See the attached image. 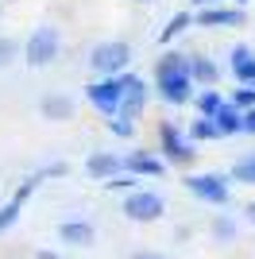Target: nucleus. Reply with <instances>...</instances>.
Wrapping results in <instances>:
<instances>
[{
    "label": "nucleus",
    "instance_id": "nucleus-10",
    "mask_svg": "<svg viewBox=\"0 0 255 259\" xmlns=\"http://www.w3.org/2000/svg\"><path fill=\"white\" fill-rule=\"evenodd\" d=\"M193 23H201V27H240L244 23V8H201L193 16Z\"/></svg>",
    "mask_w": 255,
    "mask_h": 259
},
{
    "label": "nucleus",
    "instance_id": "nucleus-8",
    "mask_svg": "<svg viewBox=\"0 0 255 259\" xmlns=\"http://www.w3.org/2000/svg\"><path fill=\"white\" fill-rule=\"evenodd\" d=\"M116 77H120V116L136 120L143 112V101H147V85L136 74H116Z\"/></svg>",
    "mask_w": 255,
    "mask_h": 259
},
{
    "label": "nucleus",
    "instance_id": "nucleus-2",
    "mask_svg": "<svg viewBox=\"0 0 255 259\" xmlns=\"http://www.w3.org/2000/svg\"><path fill=\"white\" fill-rule=\"evenodd\" d=\"M58 47H62L58 27L42 23V27H35V31L27 35V43H23V58H27V66H51L54 58H58Z\"/></svg>",
    "mask_w": 255,
    "mask_h": 259
},
{
    "label": "nucleus",
    "instance_id": "nucleus-28",
    "mask_svg": "<svg viewBox=\"0 0 255 259\" xmlns=\"http://www.w3.org/2000/svg\"><path fill=\"white\" fill-rule=\"evenodd\" d=\"M132 259H166V255H159V251H136Z\"/></svg>",
    "mask_w": 255,
    "mask_h": 259
},
{
    "label": "nucleus",
    "instance_id": "nucleus-7",
    "mask_svg": "<svg viewBox=\"0 0 255 259\" xmlns=\"http://www.w3.org/2000/svg\"><path fill=\"white\" fill-rule=\"evenodd\" d=\"M85 97H89V105H93V108H101L105 116H116V112H120V77L89 81V85H85Z\"/></svg>",
    "mask_w": 255,
    "mask_h": 259
},
{
    "label": "nucleus",
    "instance_id": "nucleus-32",
    "mask_svg": "<svg viewBox=\"0 0 255 259\" xmlns=\"http://www.w3.org/2000/svg\"><path fill=\"white\" fill-rule=\"evenodd\" d=\"M136 4H155V0H136Z\"/></svg>",
    "mask_w": 255,
    "mask_h": 259
},
{
    "label": "nucleus",
    "instance_id": "nucleus-31",
    "mask_svg": "<svg viewBox=\"0 0 255 259\" xmlns=\"http://www.w3.org/2000/svg\"><path fill=\"white\" fill-rule=\"evenodd\" d=\"M193 4H197V8H212V4H217V0H193Z\"/></svg>",
    "mask_w": 255,
    "mask_h": 259
},
{
    "label": "nucleus",
    "instance_id": "nucleus-29",
    "mask_svg": "<svg viewBox=\"0 0 255 259\" xmlns=\"http://www.w3.org/2000/svg\"><path fill=\"white\" fill-rule=\"evenodd\" d=\"M35 259H66V255H58V251H39Z\"/></svg>",
    "mask_w": 255,
    "mask_h": 259
},
{
    "label": "nucleus",
    "instance_id": "nucleus-25",
    "mask_svg": "<svg viewBox=\"0 0 255 259\" xmlns=\"http://www.w3.org/2000/svg\"><path fill=\"white\" fill-rule=\"evenodd\" d=\"M136 182H139L136 174H128V170H120L116 178H108V182H105V190H128V194H132V190H136Z\"/></svg>",
    "mask_w": 255,
    "mask_h": 259
},
{
    "label": "nucleus",
    "instance_id": "nucleus-24",
    "mask_svg": "<svg viewBox=\"0 0 255 259\" xmlns=\"http://www.w3.org/2000/svg\"><path fill=\"white\" fill-rule=\"evenodd\" d=\"M16 54H20V43H16V39H8V35H0V70L16 62Z\"/></svg>",
    "mask_w": 255,
    "mask_h": 259
},
{
    "label": "nucleus",
    "instance_id": "nucleus-9",
    "mask_svg": "<svg viewBox=\"0 0 255 259\" xmlns=\"http://www.w3.org/2000/svg\"><path fill=\"white\" fill-rule=\"evenodd\" d=\"M124 170L136 174V178H162L166 162L151 151H132V155H124Z\"/></svg>",
    "mask_w": 255,
    "mask_h": 259
},
{
    "label": "nucleus",
    "instance_id": "nucleus-19",
    "mask_svg": "<svg viewBox=\"0 0 255 259\" xmlns=\"http://www.w3.org/2000/svg\"><path fill=\"white\" fill-rule=\"evenodd\" d=\"M190 23H193V16H190V12H174V16H170V23L162 27V35H159V39H162V43H170V39H178V35L186 31Z\"/></svg>",
    "mask_w": 255,
    "mask_h": 259
},
{
    "label": "nucleus",
    "instance_id": "nucleus-30",
    "mask_svg": "<svg viewBox=\"0 0 255 259\" xmlns=\"http://www.w3.org/2000/svg\"><path fill=\"white\" fill-rule=\"evenodd\" d=\"M244 217H247V221H251V225H255V201H251V205L244 209Z\"/></svg>",
    "mask_w": 255,
    "mask_h": 259
},
{
    "label": "nucleus",
    "instance_id": "nucleus-33",
    "mask_svg": "<svg viewBox=\"0 0 255 259\" xmlns=\"http://www.w3.org/2000/svg\"><path fill=\"white\" fill-rule=\"evenodd\" d=\"M236 4H247V0H236Z\"/></svg>",
    "mask_w": 255,
    "mask_h": 259
},
{
    "label": "nucleus",
    "instance_id": "nucleus-27",
    "mask_svg": "<svg viewBox=\"0 0 255 259\" xmlns=\"http://www.w3.org/2000/svg\"><path fill=\"white\" fill-rule=\"evenodd\" d=\"M244 132L255 136V108H244Z\"/></svg>",
    "mask_w": 255,
    "mask_h": 259
},
{
    "label": "nucleus",
    "instance_id": "nucleus-26",
    "mask_svg": "<svg viewBox=\"0 0 255 259\" xmlns=\"http://www.w3.org/2000/svg\"><path fill=\"white\" fill-rule=\"evenodd\" d=\"M232 105L236 108H255V85H240L232 93Z\"/></svg>",
    "mask_w": 255,
    "mask_h": 259
},
{
    "label": "nucleus",
    "instance_id": "nucleus-17",
    "mask_svg": "<svg viewBox=\"0 0 255 259\" xmlns=\"http://www.w3.org/2000/svg\"><path fill=\"white\" fill-rule=\"evenodd\" d=\"M193 143H205V140H221V128L212 124V116H197L190 120V132H186Z\"/></svg>",
    "mask_w": 255,
    "mask_h": 259
},
{
    "label": "nucleus",
    "instance_id": "nucleus-1",
    "mask_svg": "<svg viewBox=\"0 0 255 259\" xmlns=\"http://www.w3.org/2000/svg\"><path fill=\"white\" fill-rule=\"evenodd\" d=\"M155 85H159V97L166 105H190L197 93H193V77H190V54H162L155 62Z\"/></svg>",
    "mask_w": 255,
    "mask_h": 259
},
{
    "label": "nucleus",
    "instance_id": "nucleus-15",
    "mask_svg": "<svg viewBox=\"0 0 255 259\" xmlns=\"http://www.w3.org/2000/svg\"><path fill=\"white\" fill-rule=\"evenodd\" d=\"M39 112H42V120H70L74 116V101L66 93H51V97L39 101Z\"/></svg>",
    "mask_w": 255,
    "mask_h": 259
},
{
    "label": "nucleus",
    "instance_id": "nucleus-11",
    "mask_svg": "<svg viewBox=\"0 0 255 259\" xmlns=\"http://www.w3.org/2000/svg\"><path fill=\"white\" fill-rule=\"evenodd\" d=\"M228 70L236 74V81L240 85H255V51L251 47H232V54H228Z\"/></svg>",
    "mask_w": 255,
    "mask_h": 259
},
{
    "label": "nucleus",
    "instance_id": "nucleus-14",
    "mask_svg": "<svg viewBox=\"0 0 255 259\" xmlns=\"http://www.w3.org/2000/svg\"><path fill=\"white\" fill-rule=\"evenodd\" d=\"M190 77H193V85H201V89H217V77H221V70H217V62H212V58L190 54Z\"/></svg>",
    "mask_w": 255,
    "mask_h": 259
},
{
    "label": "nucleus",
    "instance_id": "nucleus-23",
    "mask_svg": "<svg viewBox=\"0 0 255 259\" xmlns=\"http://www.w3.org/2000/svg\"><path fill=\"white\" fill-rule=\"evenodd\" d=\"M20 201H16V197H12V201H8V205H0V232H8V228L12 225H16V221H20Z\"/></svg>",
    "mask_w": 255,
    "mask_h": 259
},
{
    "label": "nucleus",
    "instance_id": "nucleus-20",
    "mask_svg": "<svg viewBox=\"0 0 255 259\" xmlns=\"http://www.w3.org/2000/svg\"><path fill=\"white\" fill-rule=\"evenodd\" d=\"M232 182H244V186H255V155H244V159L232 166Z\"/></svg>",
    "mask_w": 255,
    "mask_h": 259
},
{
    "label": "nucleus",
    "instance_id": "nucleus-18",
    "mask_svg": "<svg viewBox=\"0 0 255 259\" xmlns=\"http://www.w3.org/2000/svg\"><path fill=\"white\" fill-rule=\"evenodd\" d=\"M193 101H197V116H217V112L224 108L221 89H201V93H197Z\"/></svg>",
    "mask_w": 255,
    "mask_h": 259
},
{
    "label": "nucleus",
    "instance_id": "nucleus-21",
    "mask_svg": "<svg viewBox=\"0 0 255 259\" xmlns=\"http://www.w3.org/2000/svg\"><path fill=\"white\" fill-rule=\"evenodd\" d=\"M108 132H112V136H120V140H132V136H136V124L116 112V116H108Z\"/></svg>",
    "mask_w": 255,
    "mask_h": 259
},
{
    "label": "nucleus",
    "instance_id": "nucleus-5",
    "mask_svg": "<svg viewBox=\"0 0 255 259\" xmlns=\"http://www.w3.org/2000/svg\"><path fill=\"white\" fill-rule=\"evenodd\" d=\"M159 143H162V155H166V162H178V166H186V162H193V140L190 136H182L174 124H159Z\"/></svg>",
    "mask_w": 255,
    "mask_h": 259
},
{
    "label": "nucleus",
    "instance_id": "nucleus-13",
    "mask_svg": "<svg viewBox=\"0 0 255 259\" xmlns=\"http://www.w3.org/2000/svg\"><path fill=\"white\" fill-rule=\"evenodd\" d=\"M58 240L70 244V248H89L97 240V232L89 221H66V225H58Z\"/></svg>",
    "mask_w": 255,
    "mask_h": 259
},
{
    "label": "nucleus",
    "instance_id": "nucleus-22",
    "mask_svg": "<svg viewBox=\"0 0 255 259\" xmlns=\"http://www.w3.org/2000/svg\"><path fill=\"white\" fill-rule=\"evenodd\" d=\"M212 236L221 240V244H232L236 240V225L228 221V217H217V221H212Z\"/></svg>",
    "mask_w": 255,
    "mask_h": 259
},
{
    "label": "nucleus",
    "instance_id": "nucleus-16",
    "mask_svg": "<svg viewBox=\"0 0 255 259\" xmlns=\"http://www.w3.org/2000/svg\"><path fill=\"white\" fill-rule=\"evenodd\" d=\"M212 124L221 128V136H240V132H244V108H236L232 101H224V108L212 116Z\"/></svg>",
    "mask_w": 255,
    "mask_h": 259
},
{
    "label": "nucleus",
    "instance_id": "nucleus-4",
    "mask_svg": "<svg viewBox=\"0 0 255 259\" xmlns=\"http://www.w3.org/2000/svg\"><path fill=\"white\" fill-rule=\"evenodd\" d=\"M166 213V201L159 194H151V190H132L124 197V217L128 221H136V225H151V221H159Z\"/></svg>",
    "mask_w": 255,
    "mask_h": 259
},
{
    "label": "nucleus",
    "instance_id": "nucleus-3",
    "mask_svg": "<svg viewBox=\"0 0 255 259\" xmlns=\"http://www.w3.org/2000/svg\"><path fill=\"white\" fill-rule=\"evenodd\" d=\"M132 62V47L124 43V39H108V43L93 47V54H89V66H93L101 77H116L124 74V66Z\"/></svg>",
    "mask_w": 255,
    "mask_h": 259
},
{
    "label": "nucleus",
    "instance_id": "nucleus-12",
    "mask_svg": "<svg viewBox=\"0 0 255 259\" xmlns=\"http://www.w3.org/2000/svg\"><path fill=\"white\" fill-rule=\"evenodd\" d=\"M120 170H124V159H116V155H108V151H97V155L85 159V174L97 178V182H108V178H116Z\"/></svg>",
    "mask_w": 255,
    "mask_h": 259
},
{
    "label": "nucleus",
    "instance_id": "nucleus-6",
    "mask_svg": "<svg viewBox=\"0 0 255 259\" xmlns=\"http://www.w3.org/2000/svg\"><path fill=\"white\" fill-rule=\"evenodd\" d=\"M186 190L193 197H201L209 205H224L228 201V178L224 174H190L186 178Z\"/></svg>",
    "mask_w": 255,
    "mask_h": 259
}]
</instances>
